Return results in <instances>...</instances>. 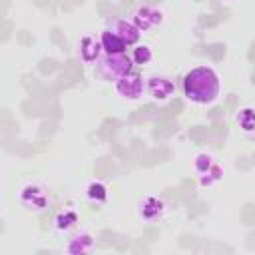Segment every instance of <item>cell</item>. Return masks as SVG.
Segmentation results:
<instances>
[{
	"label": "cell",
	"mask_w": 255,
	"mask_h": 255,
	"mask_svg": "<svg viewBox=\"0 0 255 255\" xmlns=\"http://www.w3.org/2000/svg\"><path fill=\"white\" fill-rule=\"evenodd\" d=\"M100 44H102V50H104L106 54H124L126 48H128V44H126L120 36H116L114 32H110V30L102 32Z\"/></svg>",
	"instance_id": "7"
},
{
	"label": "cell",
	"mask_w": 255,
	"mask_h": 255,
	"mask_svg": "<svg viewBox=\"0 0 255 255\" xmlns=\"http://www.w3.org/2000/svg\"><path fill=\"white\" fill-rule=\"evenodd\" d=\"M100 50H102L100 40H96L94 36L82 38V42H80V56H82L86 62H96V60L100 58Z\"/></svg>",
	"instance_id": "8"
},
{
	"label": "cell",
	"mask_w": 255,
	"mask_h": 255,
	"mask_svg": "<svg viewBox=\"0 0 255 255\" xmlns=\"http://www.w3.org/2000/svg\"><path fill=\"white\" fill-rule=\"evenodd\" d=\"M183 94L189 102L211 104L219 96V78H217V74L207 66L193 68L183 78Z\"/></svg>",
	"instance_id": "1"
},
{
	"label": "cell",
	"mask_w": 255,
	"mask_h": 255,
	"mask_svg": "<svg viewBox=\"0 0 255 255\" xmlns=\"http://www.w3.org/2000/svg\"><path fill=\"white\" fill-rule=\"evenodd\" d=\"M221 2H223V0H221Z\"/></svg>",
	"instance_id": "10"
},
{
	"label": "cell",
	"mask_w": 255,
	"mask_h": 255,
	"mask_svg": "<svg viewBox=\"0 0 255 255\" xmlns=\"http://www.w3.org/2000/svg\"><path fill=\"white\" fill-rule=\"evenodd\" d=\"M96 74L102 80H122L124 76L131 74L133 62L126 54H106L104 58L96 60Z\"/></svg>",
	"instance_id": "2"
},
{
	"label": "cell",
	"mask_w": 255,
	"mask_h": 255,
	"mask_svg": "<svg viewBox=\"0 0 255 255\" xmlns=\"http://www.w3.org/2000/svg\"><path fill=\"white\" fill-rule=\"evenodd\" d=\"M173 82L161 76H151L147 80V92L155 98V100H167L173 94Z\"/></svg>",
	"instance_id": "5"
},
{
	"label": "cell",
	"mask_w": 255,
	"mask_h": 255,
	"mask_svg": "<svg viewBox=\"0 0 255 255\" xmlns=\"http://www.w3.org/2000/svg\"><path fill=\"white\" fill-rule=\"evenodd\" d=\"M110 32H114L116 36H120L128 46L135 44L141 36V30L133 24V22H128V20H114L110 26H108Z\"/></svg>",
	"instance_id": "4"
},
{
	"label": "cell",
	"mask_w": 255,
	"mask_h": 255,
	"mask_svg": "<svg viewBox=\"0 0 255 255\" xmlns=\"http://www.w3.org/2000/svg\"><path fill=\"white\" fill-rule=\"evenodd\" d=\"M116 90H118V94L122 98L137 100L141 96V92H143V80H141V76L131 72V74H128V76H124L122 80L116 82Z\"/></svg>",
	"instance_id": "3"
},
{
	"label": "cell",
	"mask_w": 255,
	"mask_h": 255,
	"mask_svg": "<svg viewBox=\"0 0 255 255\" xmlns=\"http://www.w3.org/2000/svg\"><path fill=\"white\" fill-rule=\"evenodd\" d=\"M161 12L155 10V8H149V6H143L135 12V18H133V24L139 28V30H149L153 26H157L161 22Z\"/></svg>",
	"instance_id": "6"
},
{
	"label": "cell",
	"mask_w": 255,
	"mask_h": 255,
	"mask_svg": "<svg viewBox=\"0 0 255 255\" xmlns=\"http://www.w3.org/2000/svg\"><path fill=\"white\" fill-rule=\"evenodd\" d=\"M151 60V48L149 46H139V48H135V52H133V62L135 64H145V62H149Z\"/></svg>",
	"instance_id": "9"
}]
</instances>
